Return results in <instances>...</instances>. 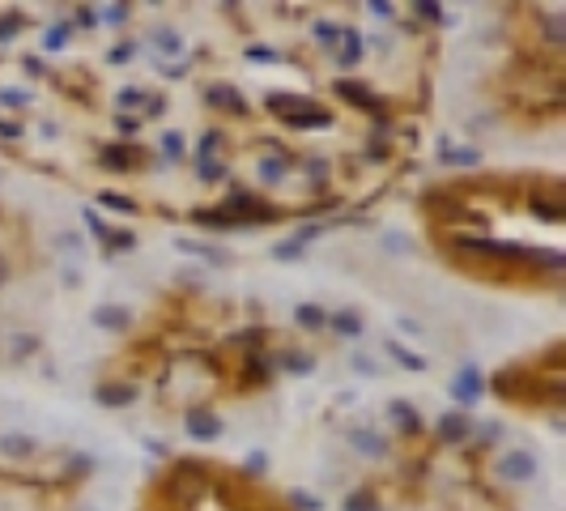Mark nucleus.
I'll use <instances>...</instances> for the list:
<instances>
[{"mask_svg":"<svg viewBox=\"0 0 566 511\" xmlns=\"http://www.w3.org/2000/svg\"><path fill=\"white\" fill-rule=\"evenodd\" d=\"M222 209L235 217L243 231H247V226H269V222H277V217H281V209H277V205L260 200L255 192H247V188H235L230 197L222 200Z\"/></svg>","mask_w":566,"mask_h":511,"instance_id":"f257e3e1","label":"nucleus"},{"mask_svg":"<svg viewBox=\"0 0 566 511\" xmlns=\"http://www.w3.org/2000/svg\"><path fill=\"white\" fill-rule=\"evenodd\" d=\"M460 252H477L489 256V260H532V247H520V243H507V239H477V235H460L456 239Z\"/></svg>","mask_w":566,"mask_h":511,"instance_id":"f03ea898","label":"nucleus"},{"mask_svg":"<svg viewBox=\"0 0 566 511\" xmlns=\"http://www.w3.org/2000/svg\"><path fill=\"white\" fill-rule=\"evenodd\" d=\"M537 456L524 452V448H515V452H503L498 460H494V477L498 482H507V486H528L532 477H537Z\"/></svg>","mask_w":566,"mask_h":511,"instance_id":"7ed1b4c3","label":"nucleus"},{"mask_svg":"<svg viewBox=\"0 0 566 511\" xmlns=\"http://www.w3.org/2000/svg\"><path fill=\"white\" fill-rule=\"evenodd\" d=\"M451 401L460 405V410H469V405H477L481 396H486V375H481V367L477 362H465L460 371H456V379H451Z\"/></svg>","mask_w":566,"mask_h":511,"instance_id":"20e7f679","label":"nucleus"},{"mask_svg":"<svg viewBox=\"0 0 566 511\" xmlns=\"http://www.w3.org/2000/svg\"><path fill=\"white\" fill-rule=\"evenodd\" d=\"M332 94H336V99H345L350 107H362V111H371V116H384V99L375 94L367 81L341 77V81H332Z\"/></svg>","mask_w":566,"mask_h":511,"instance_id":"39448f33","label":"nucleus"},{"mask_svg":"<svg viewBox=\"0 0 566 511\" xmlns=\"http://www.w3.org/2000/svg\"><path fill=\"white\" fill-rule=\"evenodd\" d=\"M434 434H439L443 443H451V448H456V443H469L473 439V418L465 410H448L443 418H439Z\"/></svg>","mask_w":566,"mask_h":511,"instance_id":"423d86ee","label":"nucleus"},{"mask_svg":"<svg viewBox=\"0 0 566 511\" xmlns=\"http://www.w3.org/2000/svg\"><path fill=\"white\" fill-rule=\"evenodd\" d=\"M183 431L192 434L196 443H214V439H222L226 426H222V418H217L214 410H200V405H196V410L188 413V426H183Z\"/></svg>","mask_w":566,"mask_h":511,"instance_id":"0eeeda50","label":"nucleus"},{"mask_svg":"<svg viewBox=\"0 0 566 511\" xmlns=\"http://www.w3.org/2000/svg\"><path fill=\"white\" fill-rule=\"evenodd\" d=\"M362 56H367V39L358 35V30H341V43H336V52H332V60H336V69H358L362 64Z\"/></svg>","mask_w":566,"mask_h":511,"instance_id":"6e6552de","label":"nucleus"},{"mask_svg":"<svg viewBox=\"0 0 566 511\" xmlns=\"http://www.w3.org/2000/svg\"><path fill=\"white\" fill-rule=\"evenodd\" d=\"M205 102H209V107H217V111H230V116H239V119L252 111V107H247V99L239 94V85H209V90H205Z\"/></svg>","mask_w":566,"mask_h":511,"instance_id":"1a4fd4ad","label":"nucleus"},{"mask_svg":"<svg viewBox=\"0 0 566 511\" xmlns=\"http://www.w3.org/2000/svg\"><path fill=\"white\" fill-rule=\"evenodd\" d=\"M384 354H388L392 362H396V367H405L409 375H426V371H430V362H426V358H422V354H413L409 345H400L396 337H388V341H384Z\"/></svg>","mask_w":566,"mask_h":511,"instance_id":"9d476101","label":"nucleus"},{"mask_svg":"<svg viewBox=\"0 0 566 511\" xmlns=\"http://www.w3.org/2000/svg\"><path fill=\"white\" fill-rule=\"evenodd\" d=\"M345 439H350L353 452L371 456V460H384V456H388V439H384V434H375V431H367V426H362V431L353 426V431L345 434Z\"/></svg>","mask_w":566,"mask_h":511,"instance_id":"9b49d317","label":"nucleus"},{"mask_svg":"<svg viewBox=\"0 0 566 511\" xmlns=\"http://www.w3.org/2000/svg\"><path fill=\"white\" fill-rule=\"evenodd\" d=\"M94 320L98 328H107V333H124L128 324H133V312L128 307H116V303H102V307H94Z\"/></svg>","mask_w":566,"mask_h":511,"instance_id":"f8f14e48","label":"nucleus"},{"mask_svg":"<svg viewBox=\"0 0 566 511\" xmlns=\"http://www.w3.org/2000/svg\"><path fill=\"white\" fill-rule=\"evenodd\" d=\"M94 401L102 405V410H124V405L137 401V388H133V384H102V388L94 393Z\"/></svg>","mask_w":566,"mask_h":511,"instance_id":"ddd939ff","label":"nucleus"},{"mask_svg":"<svg viewBox=\"0 0 566 511\" xmlns=\"http://www.w3.org/2000/svg\"><path fill=\"white\" fill-rule=\"evenodd\" d=\"M328 328L336 337H362L367 333V320H362V312L345 307V312H328Z\"/></svg>","mask_w":566,"mask_h":511,"instance_id":"4468645a","label":"nucleus"},{"mask_svg":"<svg viewBox=\"0 0 566 511\" xmlns=\"http://www.w3.org/2000/svg\"><path fill=\"white\" fill-rule=\"evenodd\" d=\"M192 222H200L205 231H217V235H222V231H243L222 205H214V209H192Z\"/></svg>","mask_w":566,"mask_h":511,"instance_id":"2eb2a0df","label":"nucleus"},{"mask_svg":"<svg viewBox=\"0 0 566 511\" xmlns=\"http://www.w3.org/2000/svg\"><path fill=\"white\" fill-rule=\"evenodd\" d=\"M175 247L179 252H188V256H200V260H209V264H230V252L226 247H217V243H192V239H175Z\"/></svg>","mask_w":566,"mask_h":511,"instance_id":"dca6fc26","label":"nucleus"},{"mask_svg":"<svg viewBox=\"0 0 566 511\" xmlns=\"http://www.w3.org/2000/svg\"><path fill=\"white\" fill-rule=\"evenodd\" d=\"M290 166H294L290 154H264L260 162H255V171H260V179H264V183H281V179L290 175Z\"/></svg>","mask_w":566,"mask_h":511,"instance_id":"f3484780","label":"nucleus"},{"mask_svg":"<svg viewBox=\"0 0 566 511\" xmlns=\"http://www.w3.org/2000/svg\"><path fill=\"white\" fill-rule=\"evenodd\" d=\"M294 324L307 328V333H319V328H328V312L319 303H298L294 307Z\"/></svg>","mask_w":566,"mask_h":511,"instance_id":"a211bd4d","label":"nucleus"},{"mask_svg":"<svg viewBox=\"0 0 566 511\" xmlns=\"http://www.w3.org/2000/svg\"><path fill=\"white\" fill-rule=\"evenodd\" d=\"M133 154H137V150H133V145H107V150H102V154H98V166H102V171H128V166H133Z\"/></svg>","mask_w":566,"mask_h":511,"instance_id":"6ab92c4d","label":"nucleus"},{"mask_svg":"<svg viewBox=\"0 0 566 511\" xmlns=\"http://www.w3.org/2000/svg\"><path fill=\"white\" fill-rule=\"evenodd\" d=\"M388 418H392V422H396V426H400L405 434H417V431H422V418H417V410H413L409 401H392V405H388Z\"/></svg>","mask_w":566,"mask_h":511,"instance_id":"aec40b11","label":"nucleus"},{"mask_svg":"<svg viewBox=\"0 0 566 511\" xmlns=\"http://www.w3.org/2000/svg\"><path fill=\"white\" fill-rule=\"evenodd\" d=\"M439 162H443V166H477V162H481V150H477V145H448V150L439 154Z\"/></svg>","mask_w":566,"mask_h":511,"instance_id":"412c9836","label":"nucleus"},{"mask_svg":"<svg viewBox=\"0 0 566 511\" xmlns=\"http://www.w3.org/2000/svg\"><path fill=\"white\" fill-rule=\"evenodd\" d=\"M277 375V358L264 354V350H255V354H247V379H260V384H269Z\"/></svg>","mask_w":566,"mask_h":511,"instance_id":"4be33fe9","label":"nucleus"},{"mask_svg":"<svg viewBox=\"0 0 566 511\" xmlns=\"http://www.w3.org/2000/svg\"><path fill=\"white\" fill-rule=\"evenodd\" d=\"M69 39H73V26H69V21H56V26H47V30H43V52H47V56H56V52L69 47Z\"/></svg>","mask_w":566,"mask_h":511,"instance_id":"5701e85b","label":"nucleus"},{"mask_svg":"<svg viewBox=\"0 0 566 511\" xmlns=\"http://www.w3.org/2000/svg\"><path fill=\"white\" fill-rule=\"evenodd\" d=\"M0 452L9 456V460L35 456V439H30V434H0Z\"/></svg>","mask_w":566,"mask_h":511,"instance_id":"b1692460","label":"nucleus"},{"mask_svg":"<svg viewBox=\"0 0 566 511\" xmlns=\"http://www.w3.org/2000/svg\"><path fill=\"white\" fill-rule=\"evenodd\" d=\"M277 371H290V375H311L315 371V358L311 354H303V350H294V354H281L277 358Z\"/></svg>","mask_w":566,"mask_h":511,"instance_id":"393cba45","label":"nucleus"},{"mask_svg":"<svg viewBox=\"0 0 566 511\" xmlns=\"http://www.w3.org/2000/svg\"><path fill=\"white\" fill-rule=\"evenodd\" d=\"M311 35H315V43H319L324 52H336V43H341V26H336V21H328V18H315Z\"/></svg>","mask_w":566,"mask_h":511,"instance_id":"a878e982","label":"nucleus"},{"mask_svg":"<svg viewBox=\"0 0 566 511\" xmlns=\"http://www.w3.org/2000/svg\"><path fill=\"white\" fill-rule=\"evenodd\" d=\"M154 43H158V56H183V39L171 26H154Z\"/></svg>","mask_w":566,"mask_h":511,"instance_id":"bb28decb","label":"nucleus"},{"mask_svg":"<svg viewBox=\"0 0 566 511\" xmlns=\"http://www.w3.org/2000/svg\"><path fill=\"white\" fill-rule=\"evenodd\" d=\"M303 252H307V243L290 235V239H281V243L273 247V260H281V264H290V260H303Z\"/></svg>","mask_w":566,"mask_h":511,"instance_id":"cd10ccee","label":"nucleus"},{"mask_svg":"<svg viewBox=\"0 0 566 511\" xmlns=\"http://www.w3.org/2000/svg\"><path fill=\"white\" fill-rule=\"evenodd\" d=\"M98 205H102V209H111V214H124V217L137 214V200L119 197V192H102V197H98Z\"/></svg>","mask_w":566,"mask_h":511,"instance_id":"c85d7f7f","label":"nucleus"},{"mask_svg":"<svg viewBox=\"0 0 566 511\" xmlns=\"http://www.w3.org/2000/svg\"><path fill=\"white\" fill-rule=\"evenodd\" d=\"M532 217H541V222H549V226H558L562 222V205H554V200H541V197H532Z\"/></svg>","mask_w":566,"mask_h":511,"instance_id":"c756f323","label":"nucleus"},{"mask_svg":"<svg viewBox=\"0 0 566 511\" xmlns=\"http://www.w3.org/2000/svg\"><path fill=\"white\" fill-rule=\"evenodd\" d=\"M341 511H384V507H379V499H375V494L353 491V494H345V503H341Z\"/></svg>","mask_w":566,"mask_h":511,"instance_id":"7c9ffc66","label":"nucleus"},{"mask_svg":"<svg viewBox=\"0 0 566 511\" xmlns=\"http://www.w3.org/2000/svg\"><path fill=\"white\" fill-rule=\"evenodd\" d=\"M21 26H26V18H21V13H4V18H0V47H9V43L18 39Z\"/></svg>","mask_w":566,"mask_h":511,"instance_id":"2f4dec72","label":"nucleus"},{"mask_svg":"<svg viewBox=\"0 0 566 511\" xmlns=\"http://www.w3.org/2000/svg\"><path fill=\"white\" fill-rule=\"evenodd\" d=\"M128 18H133V4H107V9H98V21H107V26H124Z\"/></svg>","mask_w":566,"mask_h":511,"instance_id":"473e14b6","label":"nucleus"},{"mask_svg":"<svg viewBox=\"0 0 566 511\" xmlns=\"http://www.w3.org/2000/svg\"><path fill=\"white\" fill-rule=\"evenodd\" d=\"M137 247V235H128V231H111V239H107V247L102 252L116 256V252H133Z\"/></svg>","mask_w":566,"mask_h":511,"instance_id":"72a5a7b5","label":"nucleus"},{"mask_svg":"<svg viewBox=\"0 0 566 511\" xmlns=\"http://www.w3.org/2000/svg\"><path fill=\"white\" fill-rule=\"evenodd\" d=\"M243 56L252 60V64H277V60H281L269 43H247V52H243Z\"/></svg>","mask_w":566,"mask_h":511,"instance_id":"f704fd0d","label":"nucleus"},{"mask_svg":"<svg viewBox=\"0 0 566 511\" xmlns=\"http://www.w3.org/2000/svg\"><path fill=\"white\" fill-rule=\"evenodd\" d=\"M162 154L171 158V162H179V158L188 154V141L179 137V133H162Z\"/></svg>","mask_w":566,"mask_h":511,"instance_id":"c9c22d12","label":"nucleus"},{"mask_svg":"<svg viewBox=\"0 0 566 511\" xmlns=\"http://www.w3.org/2000/svg\"><path fill=\"white\" fill-rule=\"evenodd\" d=\"M413 13H417L422 21H448V18H443V4H434V0H417V4H413Z\"/></svg>","mask_w":566,"mask_h":511,"instance_id":"e433bc0d","label":"nucleus"},{"mask_svg":"<svg viewBox=\"0 0 566 511\" xmlns=\"http://www.w3.org/2000/svg\"><path fill=\"white\" fill-rule=\"evenodd\" d=\"M81 217H85V226H90V231H94V235H98V243L107 247V239H111V226H107V222H102V217H98L94 209H85V214H81Z\"/></svg>","mask_w":566,"mask_h":511,"instance_id":"4c0bfd02","label":"nucleus"},{"mask_svg":"<svg viewBox=\"0 0 566 511\" xmlns=\"http://www.w3.org/2000/svg\"><path fill=\"white\" fill-rule=\"evenodd\" d=\"M21 137H26V124H21V119L0 116V141H21Z\"/></svg>","mask_w":566,"mask_h":511,"instance_id":"58836bf2","label":"nucleus"},{"mask_svg":"<svg viewBox=\"0 0 566 511\" xmlns=\"http://www.w3.org/2000/svg\"><path fill=\"white\" fill-rule=\"evenodd\" d=\"M384 247H388V252H405V256L417 252V243H413L409 235H384Z\"/></svg>","mask_w":566,"mask_h":511,"instance_id":"ea45409f","label":"nucleus"},{"mask_svg":"<svg viewBox=\"0 0 566 511\" xmlns=\"http://www.w3.org/2000/svg\"><path fill=\"white\" fill-rule=\"evenodd\" d=\"M133 56H137V43H116V47L107 52V64H128Z\"/></svg>","mask_w":566,"mask_h":511,"instance_id":"a19ab883","label":"nucleus"},{"mask_svg":"<svg viewBox=\"0 0 566 511\" xmlns=\"http://www.w3.org/2000/svg\"><path fill=\"white\" fill-rule=\"evenodd\" d=\"M196 175L205 183H217V179H226V166L222 162H196Z\"/></svg>","mask_w":566,"mask_h":511,"instance_id":"79ce46f5","label":"nucleus"},{"mask_svg":"<svg viewBox=\"0 0 566 511\" xmlns=\"http://www.w3.org/2000/svg\"><path fill=\"white\" fill-rule=\"evenodd\" d=\"M307 171H311V179H315V192H324V188H328V183H324L328 162H324V158H307Z\"/></svg>","mask_w":566,"mask_h":511,"instance_id":"37998d69","label":"nucleus"},{"mask_svg":"<svg viewBox=\"0 0 566 511\" xmlns=\"http://www.w3.org/2000/svg\"><path fill=\"white\" fill-rule=\"evenodd\" d=\"M350 367H353L358 375H371V379H375V375H384V367H379V362H371L367 354H353V358H350Z\"/></svg>","mask_w":566,"mask_h":511,"instance_id":"c03bdc74","label":"nucleus"},{"mask_svg":"<svg viewBox=\"0 0 566 511\" xmlns=\"http://www.w3.org/2000/svg\"><path fill=\"white\" fill-rule=\"evenodd\" d=\"M0 107H30V94L26 90H0Z\"/></svg>","mask_w":566,"mask_h":511,"instance_id":"a18cd8bd","label":"nucleus"},{"mask_svg":"<svg viewBox=\"0 0 566 511\" xmlns=\"http://www.w3.org/2000/svg\"><path fill=\"white\" fill-rule=\"evenodd\" d=\"M116 102H119V111H124V107H128V111H133V107H145V90H119Z\"/></svg>","mask_w":566,"mask_h":511,"instance_id":"49530a36","label":"nucleus"},{"mask_svg":"<svg viewBox=\"0 0 566 511\" xmlns=\"http://www.w3.org/2000/svg\"><path fill=\"white\" fill-rule=\"evenodd\" d=\"M35 350H39V337H35V333L13 337V358H21V354H35Z\"/></svg>","mask_w":566,"mask_h":511,"instance_id":"de8ad7c7","label":"nucleus"},{"mask_svg":"<svg viewBox=\"0 0 566 511\" xmlns=\"http://www.w3.org/2000/svg\"><path fill=\"white\" fill-rule=\"evenodd\" d=\"M290 503H294L298 511H319V507H324V503H319V499H311L307 491H294V494H290Z\"/></svg>","mask_w":566,"mask_h":511,"instance_id":"09e8293b","label":"nucleus"},{"mask_svg":"<svg viewBox=\"0 0 566 511\" xmlns=\"http://www.w3.org/2000/svg\"><path fill=\"white\" fill-rule=\"evenodd\" d=\"M388 154H392V145L384 137H375L371 145H367V158H371V162H388Z\"/></svg>","mask_w":566,"mask_h":511,"instance_id":"8fccbe9b","label":"nucleus"},{"mask_svg":"<svg viewBox=\"0 0 566 511\" xmlns=\"http://www.w3.org/2000/svg\"><path fill=\"white\" fill-rule=\"evenodd\" d=\"M77 26H85V30H94V26H98V9H94V4H77Z\"/></svg>","mask_w":566,"mask_h":511,"instance_id":"3c124183","label":"nucleus"},{"mask_svg":"<svg viewBox=\"0 0 566 511\" xmlns=\"http://www.w3.org/2000/svg\"><path fill=\"white\" fill-rule=\"evenodd\" d=\"M230 341H235V345H252V341H264V328H260V324H255V328H243V333H235Z\"/></svg>","mask_w":566,"mask_h":511,"instance_id":"603ef678","label":"nucleus"},{"mask_svg":"<svg viewBox=\"0 0 566 511\" xmlns=\"http://www.w3.org/2000/svg\"><path fill=\"white\" fill-rule=\"evenodd\" d=\"M396 328H400L405 337H422V333H426V328H422L417 320H409V315H400V320H396Z\"/></svg>","mask_w":566,"mask_h":511,"instance_id":"864d4df0","label":"nucleus"},{"mask_svg":"<svg viewBox=\"0 0 566 511\" xmlns=\"http://www.w3.org/2000/svg\"><path fill=\"white\" fill-rule=\"evenodd\" d=\"M116 128H119V137H133V133L141 128V119H137V116H119Z\"/></svg>","mask_w":566,"mask_h":511,"instance_id":"5fc2aeb1","label":"nucleus"},{"mask_svg":"<svg viewBox=\"0 0 566 511\" xmlns=\"http://www.w3.org/2000/svg\"><path fill=\"white\" fill-rule=\"evenodd\" d=\"M367 13H375L379 21H392V13H396V9H392V4H384V0H371V4H367Z\"/></svg>","mask_w":566,"mask_h":511,"instance_id":"6e6d98bb","label":"nucleus"},{"mask_svg":"<svg viewBox=\"0 0 566 511\" xmlns=\"http://www.w3.org/2000/svg\"><path fill=\"white\" fill-rule=\"evenodd\" d=\"M243 469H247V473H264V469H269V456H264V452H252Z\"/></svg>","mask_w":566,"mask_h":511,"instance_id":"4d7b16f0","label":"nucleus"},{"mask_svg":"<svg viewBox=\"0 0 566 511\" xmlns=\"http://www.w3.org/2000/svg\"><path fill=\"white\" fill-rule=\"evenodd\" d=\"M166 116V99H145V119Z\"/></svg>","mask_w":566,"mask_h":511,"instance_id":"13d9d810","label":"nucleus"},{"mask_svg":"<svg viewBox=\"0 0 566 511\" xmlns=\"http://www.w3.org/2000/svg\"><path fill=\"white\" fill-rule=\"evenodd\" d=\"M477 439H481V443H494V439H503V426H498V422H486V431L477 434Z\"/></svg>","mask_w":566,"mask_h":511,"instance_id":"bf43d9fd","label":"nucleus"},{"mask_svg":"<svg viewBox=\"0 0 566 511\" xmlns=\"http://www.w3.org/2000/svg\"><path fill=\"white\" fill-rule=\"evenodd\" d=\"M21 64H26V73H30V77H43V64H39V60H35V56H26V60H21Z\"/></svg>","mask_w":566,"mask_h":511,"instance_id":"052dcab7","label":"nucleus"},{"mask_svg":"<svg viewBox=\"0 0 566 511\" xmlns=\"http://www.w3.org/2000/svg\"><path fill=\"white\" fill-rule=\"evenodd\" d=\"M4 286H9V260L0 256V290H4Z\"/></svg>","mask_w":566,"mask_h":511,"instance_id":"680f3d73","label":"nucleus"}]
</instances>
